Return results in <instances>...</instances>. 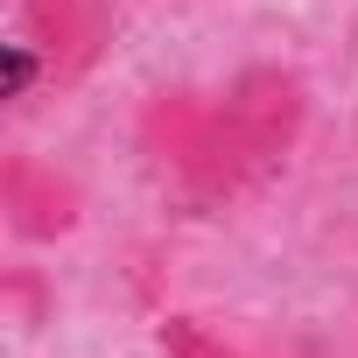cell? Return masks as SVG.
Here are the masks:
<instances>
[{
    "instance_id": "1",
    "label": "cell",
    "mask_w": 358,
    "mask_h": 358,
    "mask_svg": "<svg viewBox=\"0 0 358 358\" xmlns=\"http://www.w3.org/2000/svg\"><path fill=\"white\" fill-rule=\"evenodd\" d=\"M141 148L197 204H225V197H239L253 183V162L239 155V141L225 127V106H204L190 92H169V99H155L141 113Z\"/></svg>"
},
{
    "instance_id": "2",
    "label": "cell",
    "mask_w": 358,
    "mask_h": 358,
    "mask_svg": "<svg viewBox=\"0 0 358 358\" xmlns=\"http://www.w3.org/2000/svg\"><path fill=\"white\" fill-rule=\"evenodd\" d=\"M225 127H232L239 155L253 162V176H267L302 134V85L288 71H246L225 92Z\"/></svg>"
},
{
    "instance_id": "3",
    "label": "cell",
    "mask_w": 358,
    "mask_h": 358,
    "mask_svg": "<svg viewBox=\"0 0 358 358\" xmlns=\"http://www.w3.org/2000/svg\"><path fill=\"white\" fill-rule=\"evenodd\" d=\"M0 197H8V225L22 239H57L78 225V190L64 183L57 169L29 162V155H8V169H0Z\"/></svg>"
},
{
    "instance_id": "4",
    "label": "cell",
    "mask_w": 358,
    "mask_h": 358,
    "mask_svg": "<svg viewBox=\"0 0 358 358\" xmlns=\"http://www.w3.org/2000/svg\"><path fill=\"white\" fill-rule=\"evenodd\" d=\"M29 22L50 57H85V0H29Z\"/></svg>"
},
{
    "instance_id": "5",
    "label": "cell",
    "mask_w": 358,
    "mask_h": 358,
    "mask_svg": "<svg viewBox=\"0 0 358 358\" xmlns=\"http://www.w3.org/2000/svg\"><path fill=\"white\" fill-rule=\"evenodd\" d=\"M162 358H239L225 337H211L204 323H190V316H169L162 323Z\"/></svg>"
},
{
    "instance_id": "6",
    "label": "cell",
    "mask_w": 358,
    "mask_h": 358,
    "mask_svg": "<svg viewBox=\"0 0 358 358\" xmlns=\"http://www.w3.org/2000/svg\"><path fill=\"white\" fill-rule=\"evenodd\" d=\"M29 78H36V57H29V50H15V71H8V99H22V92H29Z\"/></svg>"
}]
</instances>
